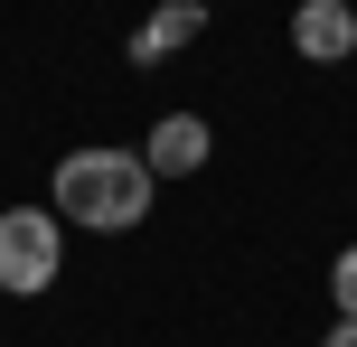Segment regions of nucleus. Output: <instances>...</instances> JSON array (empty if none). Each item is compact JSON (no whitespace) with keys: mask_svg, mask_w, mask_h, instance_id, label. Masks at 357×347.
Masks as SVG:
<instances>
[{"mask_svg":"<svg viewBox=\"0 0 357 347\" xmlns=\"http://www.w3.org/2000/svg\"><path fill=\"white\" fill-rule=\"evenodd\" d=\"M56 263H66V216L56 207H0V291L10 300L56 291Z\"/></svg>","mask_w":357,"mask_h":347,"instance_id":"obj_2","label":"nucleus"},{"mask_svg":"<svg viewBox=\"0 0 357 347\" xmlns=\"http://www.w3.org/2000/svg\"><path fill=\"white\" fill-rule=\"evenodd\" d=\"M207 38V0H160V10L132 29V66H169L178 47H197Z\"/></svg>","mask_w":357,"mask_h":347,"instance_id":"obj_5","label":"nucleus"},{"mask_svg":"<svg viewBox=\"0 0 357 347\" xmlns=\"http://www.w3.org/2000/svg\"><path fill=\"white\" fill-rule=\"evenodd\" d=\"M320 347H357V319H339V329H329V338H320Z\"/></svg>","mask_w":357,"mask_h":347,"instance_id":"obj_7","label":"nucleus"},{"mask_svg":"<svg viewBox=\"0 0 357 347\" xmlns=\"http://www.w3.org/2000/svg\"><path fill=\"white\" fill-rule=\"evenodd\" d=\"M207 150H216L207 113H160L151 141H142V160H151V179H188V169H207Z\"/></svg>","mask_w":357,"mask_h":347,"instance_id":"obj_3","label":"nucleus"},{"mask_svg":"<svg viewBox=\"0 0 357 347\" xmlns=\"http://www.w3.org/2000/svg\"><path fill=\"white\" fill-rule=\"evenodd\" d=\"M291 47H301L310 66L357 56V0H301V10H291Z\"/></svg>","mask_w":357,"mask_h":347,"instance_id":"obj_4","label":"nucleus"},{"mask_svg":"<svg viewBox=\"0 0 357 347\" xmlns=\"http://www.w3.org/2000/svg\"><path fill=\"white\" fill-rule=\"evenodd\" d=\"M151 197H160V179H151L142 150H104V141H85V150H66V160H56V216H66V225L132 235V225L151 216Z\"/></svg>","mask_w":357,"mask_h":347,"instance_id":"obj_1","label":"nucleus"},{"mask_svg":"<svg viewBox=\"0 0 357 347\" xmlns=\"http://www.w3.org/2000/svg\"><path fill=\"white\" fill-rule=\"evenodd\" d=\"M329 300H339V319H357V244L329 263Z\"/></svg>","mask_w":357,"mask_h":347,"instance_id":"obj_6","label":"nucleus"}]
</instances>
